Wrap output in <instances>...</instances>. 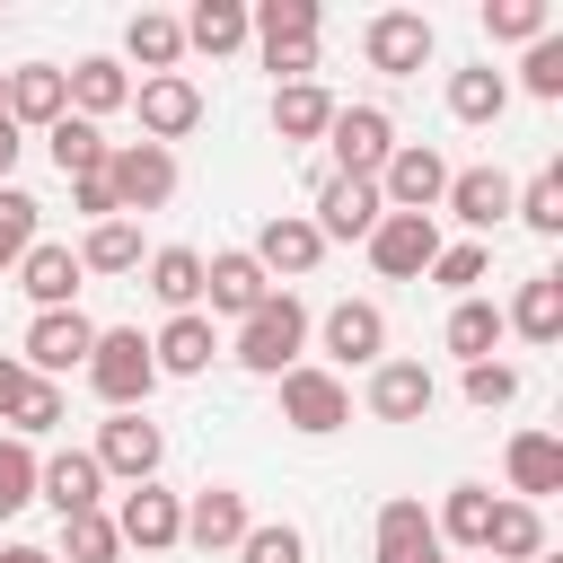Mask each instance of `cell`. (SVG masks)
Returning <instances> with one entry per match:
<instances>
[{
	"label": "cell",
	"mask_w": 563,
	"mask_h": 563,
	"mask_svg": "<svg viewBox=\"0 0 563 563\" xmlns=\"http://www.w3.org/2000/svg\"><path fill=\"white\" fill-rule=\"evenodd\" d=\"M88 387L106 396V413H141L150 387H158L150 334H141V325H97V343H88Z\"/></svg>",
	"instance_id": "6da1fadb"
},
{
	"label": "cell",
	"mask_w": 563,
	"mask_h": 563,
	"mask_svg": "<svg viewBox=\"0 0 563 563\" xmlns=\"http://www.w3.org/2000/svg\"><path fill=\"white\" fill-rule=\"evenodd\" d=\"M299 352H308V308H299L290 290H273V299L238 325V343H229V361H238V369H255V378L299 369Z\"/></svg>",
	"instance_id": "7a4b0ae2"
},
{
	"label": "cell",
	"mask_w": 563,
	"mask_h": 563,
	"mask_svg": "<svg viewBox=\"0 0 563 563\" xmlns=\"http://www.w3.org/2000/svg\"><path fill=\"white\" fill-rule=\"evenodd\" d=\"M106 194H114L123 220H132V211H167V202H176V150H158V141H114V150H106Z\"/></svg>",
	"instance_id": "3957f363"
},
{
	"label": "cell",
	"mask_w": 563,
	"mask_h": 563,
	"mask_svg": "<svg viewBox=\"0 0 563 563\" xmlns=\"http://www.w3.org/2000/svg\"><path fill=\"white\" fill-rule=\"evenodd\" d=\"M273 387H282V422H290V431H308V440H325V431H343V422H352V387H343L325 361H299V369H282Z\"/></svg>",
	"instance_id": "277c9868"
},
{
	"label": "cell",
	"mask_w": 563,
	"mask_h": 563,
	"mask_svg": "<svg viewBox=\"0 0 563 563\" xmlns=\"http://www.w3.org/2000/svg\"><path fill=\"white\" fill-rule=\"evenodd\" d=\"M88 343H97V325H88L79 308H35V325H26V343H18V369L62 387V369H88Z\"/></svg>",
	"instance_id": "5b68a950"
},
{
	"label": "cell",
	"mask_w": 563,
	"mask_h": 563,
	"mask_svg": "<svg viewBox=\"0 0 563 563\" xmlns=\"http://www.w3.org/2000/svg\"><path fill=\"white\" fill-rule=\"evenodd\" d=\"M361 53H369V70H387V79H413V70L440 53V26H431L422 9H378V18L361 26Z\"/></svg>",
	"instance_id": "8992f818"
},
{
	"label": "cell",
	"mask_w": 563,
	"mask_h": 563,
	"mask_svg": "<svg viewBox=\"0 0 563 563\" xmlns=\"http://www.w3.org/2000/svg\"><path fill=\"white\" fill-rule=\"evenodd\" d=\"M440 194H449V158L431 150V141H396L387 150V167H378V202L387 211H440Z\"/></svg>",
	"instance_id": "52a82bcc"
},
{
	"label": "cell",
	"mask_w": 563,
	"mask_h": 563,
	"mask_svg": "<svg viewBox=\"0 0 563 563\" xmlns=\"http://www.w3.org/2000/svg\"><path fill=\"white\" fill-rule=\"evenodd\" d=\"M317 334H325L334 378H343V369H378V361H387V308H378V299H334Z\"/></svg>",
	"instance_id": "ba28073f"
},
{
	"label": "cell",
	"mask_w": 563,
	"mask_h": 563,
	"mask_svg": "<svg viewBox=\"0 0 563 563\" xmlns=\"http://www.w3.org/2000/svg\"><path fill=\"white\" fill-rule=\"evenodd\" d=\"M325 150H334V176H378V167H387V150H396L387 106H334Z\"/></svg>",
	"instance_id": "9c48e42d"
},
{
	"label": "cell",
	"mask_w": 563,
	"mask_h": 563,
	"mask_svg": "<svg viewBox=\"0 0 563 563\" xmlns=\"http://www.w3.org/2000/svg\"><path fill=\"white\" fill-rule=\"evenodd\" d=\"M308 220H317V238H325V246H334V238H369V229L387 220L378 176H334V167H325V176H317V211H308Z\"/></svg>",
	"instance_id": "30bf717a"
},
{
	"label": "cell",
	"mask_w": 563,
	"mask_h": 563,
	"mask_svg": "<svg viewBox=\"0 0 563 563\" xmlns=\"http://www.w3.org/2000/svg\"><path fill=\"white\" fill-rule=\"evenodd\" d=\"M361 246H369V264H378L387 282H422L431 255H440V220H422V211H387Z\"/></svg>",
	"instance_id": "8fae6325"
},
{
	"label": "cell",
	"mask_w": 563,
	"mask_h": 563,
	"mask_svg": "<svg viewBox=\"0 0 563 563\" xmlns=\"http://www.w3.org/2000/svg\"><path fill=\"white\" fill-rule=\"evenodd\" d=\"M97 475H123V484H158V457H167V440H158V422L150 413H114V422H97Z\"/></svg>",
	"instance_id": "7c38bea8"
},
{
	"label": "cell",
	"mask_w": 563,
	"mask_h": 563,
	"mask_svg": "<svg viewBox=\"0 0 563 563\" xmlns=\"http://www.w3.org/2000/svg\"><path fill=\"white\" fill-rule=\"evenodd\" d=\"M202 299H211L202 317H238V325H246V317L273 299V282H264V264H255L246 246H220V255H202Z\"/></svg>",
	"instance_id": "4fadbf2b"
},
{
	"label": "cell",
	"mask_w": 563,
	"mask_h": 563,
	"mask_svg": "<svg viewBox=\"0 0 563 563\" xmlns=\"http://www.w3.org/2000/svg\"><path fill=\"white\" fill-rule=\"evenodd\" d=\"M106 519H114V537H123V545H141V554L185 545V501H176L167 484H132V493H123V510H106Z\"/></svg>",
	"instance_id": "5bb4252c"
},
{
	"label": "cell",
	"mask_w": 563,
	"mask_h": 563,
	"mask_svg": "<svg viewBox=\"0 0 563 563\" xmlns=\"http://www.w3.org/2000/svg\"><path fill=\"white\" fill-rule=\"evenodd\" d=\"M246 255L264 264V282H299V273H317L325 238H317V220H308V211H273V220L255 229V246H246Z\"/></svg>",
	"instance_id": "9a60e30c"
},
{
	"label": "cell",
	"mask_w": 563,
	"mask_h": 563,
	"mask_svg": "<svg viewBox=\"0 0 563 563\" xmlns=\"http://www.w3.org/2000/svg\"><path fill=\"white\" fill-rule=\"evenodd\" d=\"M132 106H141V141H158V150H167V141H185V132L202 123V88H194L185 70L141 79V88H132Z\"/></svg>",
	"instance_id": "2e32d148"
},
{
	"label": "cell",
	"mask_w": 563,
	"mask_h": 563,
	"mask_svg": "<svg viewBox=\"0 0 563 563\" xmlns=\"http://www.w3.org/2000/svg\"><path fill=\"white\" fill-rule=\"evenodd\" d=\"M35 501H53V519H79V510H97V501H106V475H97V457H88V449H53V457H35Z\"/></svg>",
	"instance_id": "e0dca14e"
},
{
	"label": "cell",
	"mask_w": 563,
	"mask_h": 563,
	"mask_svg": "<svg viewBox=\"0 0 563 563\" xmlns=\"http://www.w3.org/2000/svg\"><path fill=\"white\" fill-rule=\"evenodd\" d=\"M510 194H519V185H510L501 167H449L440 211H449V220H466V229L484 238V229H501V220H510Z\"/></svg>",
	"instance_id": "ac0fdd59"
},
{
	"label": "cell",
	"mask_w": 563,
	"mask_h": 563,
	"mask_svg": "<svg viewBox=\"0 0 563 563\" xmlns=\"http://www.w3.org/2000/svg\"><path fill=\"white\" fill-rule=\"evenodd\" d=\"M150 361H158V378H202V369L220 361V325H211L202 308H185V317H167V325L150 334Z\"/></svg>",
	"instance_id": "d6986e66"
},
{
	"label": "cell",
	"mask_w": 563,
	"mask_h": 563,
	"mask_svg": "<svg viewBox=\"0 0 563 563\" xmlns=\"http://www.w3.org/2000/svg\"><path fill=\"white\" fill-rule=\"evenodd\" d=\"M246 528H255V519H246V493H238V484H202V493L185 501V545H202V554H238Z\"/></svg>",
	"instance_id": "ffe728a7"
},
{
	"label": "cell",
	"mask_w": 563,
	"mask_h": 563,
	"mask_svg": "<svg viewBox=\"0 0 563 563\" xmlns=\"http://www.w3.org/2000/svg\"><path fill=\"white\" fill-rule=\"evenodd\" d=\"M0 106H9V123H18V132H26V123H35V132H53V123L70 114V79H62L53 62H26V70H9V97H0Z\"/></svg>",
	"instance_id": "44dd1931"
},
{
	"label": "cell",
	"mask_w": 563,
	"mask_h": 563,
	"mask_svg": "<svg viewBox=\"0 0 563 563\" xmlns=\"http://www.w3.org/2000/svg\"><path fill=\"white\" fill-rule=\"evenodd\" d=\"M79 282H88V273H79V246L35 238V246L18 255V290H26L35 308H70V299H79Z\"/></svg>",
	"instance_id": "7402d4cb"
},
{
	"label": "cell",
	"mask_w": 563,
	"mask_h": 563,
	"mask_svg": "<svg viewBox=\"0 0 563 563\" xmlns=\"http://www.w3.org/2000/svg\"><path fill=\"white\" fill-rule=\"evenodd\" d=\"M501 475H510V493H519V501H545V493H563V440H554V431H510V449H501Z\"/></svg>",
	"instance_id": "603a6c76"
},
{
	"label": "cell",
	"mask_w": 563,
	"mask_h": 563,
	"mask_svg": "<svg viewBox=\"0 0 563 563\" xmlns=\"http://www.w3.org/2000/svg\"><path fill=\"white\" fill-rule=\"evenodd\" d=\"M431 396H440V387H431L422 361H378V369H369V413H378V422H422Z\"/></svg>",
	"instance_id": "cb8c5ba5"
},
{
	"label": "cell",
	"mask_w": 563,
	"mask_h": 563,
	"mask_svg": "<svg viewBox=\"0 0 563 563\" xmlns=\"http://www.w3.org/2000/svg\"><path fill=\"white\" fill-rule=\"evenodd\" d=\"M440 554V528H431V510L413 501V493H396L387 510H378V563H431Z\"/></svg>",
	"instance_id": "d4e9b609"
},
{
	"label": "cell",
	"mask_w": 563,
	"mask_h": 563,
	"mask_svg": "<svg viewBox=\"0 0 563 563\" xmlns=\"http://www.w3.org/2000/svg\"><path fill=\"white\" fill-rule=\"evenodd\" d=\"M62 79H70V114H88V123L114 114V106H132V70H123L114 53H88V62H70Z\"/></svg>",
	"instance_id": "484cf974"
},
{
	"label": "cell",
	"mask_w": 563,
	"mask_h": 563,
	"mask_svg": "<svg viewBox=\"0 0 563 563\" xmlns=\"http://www.w3.org/2000/svg\"><path fill=\"white\" fill-rule=\"evenodd\" d=\"M501 325H510V334H528V343H563V273L519 282V299L501 308Z\"/></svg>",
	"instance_id": "4316f807"
},
{
	"label": "cell",
	"mask_w": 563,
	"mask_h": 563,
	"mask_svg": "<svg viewBox=\"0 0 563 563\" xmlns=\"http://www.w3.org/2000/svg\"><path fill=\"white\" fill-rule=\"evenodd\" d=\"M537 554H545V519H537V501H493L484 563H537Z\"/></svg>",
	"instance_id": "83f0119b"
},
{
	"label": "cell",
	"mask_w": 563,
	"mask_h": 563,
	"mask_svg": "<svg viewBox=\"0 0 563 563\" xmlns=\"http://www.w3.org/2000/svg\"><path fill=\"white\" fill-rule=\"evenodd\" d=\"M176 26H185V53H211L220 62V53L246 44V0H194Z\"/></svg>",
	"instance_id": "f1b7e54d"
},
{
	"label": "cell",
	"mask_w": 563,
	"mask_h": 563,
	"mask_svg": "<svg viewBox=\"0 0 563 563\" xmlns=\"http://www.w3.org/2000/svg\"><path fill=\"white\" fill-rule=\"evenodd\" d=\"M123 53H132V62H141L150 79H167V70L185 62V26H176L167 9H141V18L123 26Z\"/></svg>",
	"instance_id": "f546056e"
},
{
	"label": "cell",
	"mask_w": 563,
	"mask_h": 563,
	"mask_svg": "<svg viewBox=\"0 0 563 563\" xmlns=\"http://www.w3.org/2000/svg\"><path fill=\"white\" fill-rule=\"evenodd\" d=\"M325 123H334V97H325L317 79L273 88V132H282V141H325Z\"/></svg>",
	"instance_id": "4dcf8cb0"
},
{
	"label": "cell",
	"mask_w": 563,
	"mask_h": 563,
	"mask_svg": "<svg viewBox=\"0 0 563 563\" xmlns=\"http://www.w3.org/2000/svg\"><path fill=\"white\" fill-rule=\"evenodd\" d=\"M44 150H53V167H62L70 185H79V176H106V150H114V141H106V132H97L88 114H62V123L44 132Z\"/></svg>",
	"instance_id": "1f68e13d"
},
{
	"label": "cell",
	"mask_w": 563,
	"mask_h": 563,
	"mask_svg": "<svg viewBox=\"0 0 563 563\" xmlns=\"http://www.w3.org/2000/svg\"><path fill=\"white\" fill-rule=\"evenodd\" d=\"M150 299H158L167 317L202 308V255H194V246H158V255H150Z\"/></svg>",
	"instance_id": "d6a6232c"
},
{
	"label": "cell",
	"mask_w": 563,
	"mask_h": 563,
	"mask_svg": "<svg viewBox=\"0 0 563 563\" xmlns=\"http://www.w3.org/2000/svg\"><path fill=\"white\" fill-rule=\"evenodd\" d=\"M501 334H510V325H501V308L475 290V299H457V308H449V334H440V343H449L457 361H493V352H501Z\"/></svg>",
	"instance_id": "836d02e7"
},
{
	"label": "cell",
	"mask_w": 563,
	"mask_h": 563,
	"mask_svg": "<svg viewBox=\"0 0 563 563\" xmlns=\"http://www.w3.org/2000/svg\"><path fill=\"white\" fill-rule=\"evenodd\" d=\"M246 35H255L264 53H282V44H317V0H255V9H246Z\"/></svg>",
	"instance_id": "e575fe53"
},
{
	"label": "cell",
	"mask_w": 563,
	"mask_h": 563,
	"mask_svg": "<svg viewBox=\"0 0 563 563\" xmlns=\"http://www.w3.org/2000/svg\"><path fill=\"white\" fill-rule=\"evenodd\" d=\"M449 545H466V554H484V528H493V484H449V501H440V519H431Z\"/></svg>",
	"instance_id": "d590c367"
},
{
	"label": "cell",
	"mask_w": 563,
	"mask_h": 563,
	"mask_svg": "<svg viewBox=\"0 0 563 563\" xmlns=\"http://www.w3.org/2000/svg\"><path fill=\"white\" fill-rule=\"evenodd\" d=\"M501 106H510V79L484 62V70H449V114L457 123H501Z\"/></svg>",
	"instance_id": "8d00e7d4"
},
{
	"label": "cell",
	"mask_w": 563,
	"mask_h": 563,
	"mask_svg": "<svg viewBox=\"0 0 563 563\" xmlns=\"http://www.w3.org/2000/svg\"><path fill=\"white\" fill-rule=\"evenodd\" d=\"M79 273H141V229L132 220H97L79 238Z\"/></svg>",
	"instance_id": "74e56055"
},
{
	"label": "cell",
	"mask_w": 563,
	"mask_h": 563,
	"mask_svg": "<svg viewBox=\"0 0 563 563\" xmlns=\"http://www.w3.org/2000/svg\"><path fill=\"white\" fill-rule=\"evenodd\" d=\"M484 35L493 44H537V35H554V9L545 0H484Z\"/></svg>",
	"instance_id": "f35d334b"
},
{
	"label": "cell",
	"mask_w": 563,
	"mask_h": 563,
	"mask_svg": "<svg viewBox=\"0 0 563 563\" xmlns=\"http://www.w3.org/2000/svg\"><path fill=\"white\" fill-rule=\"evenodd\" d=\"M510 211H519L537 238H563V167H537V176L510 194Z\"/></svg>",
	"instance_id": "ab89813d"
},
{
	"label": "cell",
	"mask_w": 563,
	"mask_h": 563,
	"mask_svg": "<svg viewBox=\"0 0 563 563\" xmlns=\"http://www.w3.org/2000/svg\"><path fill=\"white\" fill-rule=\"evenodd\" d=\"M484 273H493V246H484V238H457V246H440V255H431V282H440L449 299H475V282H484Z\"/></svg>",
	"instance_id": "60d3db41"
},
{
	"label": "cell",
	"mask_w": 563,
	"mask_h": 563,
	"mask_svg": "<svg viewBox=\"0 0 563 563\" xmlns=\"http://www.w3.org/2000/svg\"><path fill=\"white\" fill-rule=\"evenodd\" d=\"M62 413H70V396L53 387V378H26V396H18V413H9V440H44V431H62Z\"/></svg>",
	"instance_id": "b9f144b4"
},
{
	"label": "cell",
	"mask_w": 563,
	"mask_h": 563,
	"mask_svg": "<svg viewBox=\"0 0 563 563\" xmlns=\"http://www.w3.org/2000/svg\"><path fill=\"white\" fill-rule=\"evenodd\" d=\"M62 563H123V537H114V519H106V510H79V519H62Z\"/></svg>",
	"instance_id": "7bdbcfd3"
},
{
	"label": "cell",
	"mask_w": 563,
	"mask_h": 563,
	"mask_svg": "<svg viewBox=\"0 0 563 563\" xmlns=\"http://www.w3.org/2000/svg\"><path fill=\"white\" fill-rule=\"evenodd\" d=\"M35 220H44V202L18 194V185H0V273H18V255L35 246Z\"/></svg>",
	"instance_id": "ee69618b"
},
{
	"label": "cell",
	"mask_w": 563,
	"mask_h": 563,
	"mask_svg": "<svg viewBox=\"0 0 563 563\" xmlns=\"http://www.w3.org/2000/svg\"><path fill=\"white\" fill-rule=\"evenodd\" d=\"M457 387H466V405H475V413L519 405V369H510V361H466V378H457Z\"/></svg>",
	"instance_id": "f6af8a7d"
},
{
	"label": "cell",
	"mask_w": 563,
	"mask_h": 563,
	"mask_svg": "<svg viewBox=\"0 0 563 563\" xmlns=\"http://www.w3.org/2000/svg\"><path fill=\"white\" fill-rule=\"evenodd\" d=\"M238 563H308V537L290 519H264V528L238 537Z\"/></svg>",
	"instance_id": "bcb514c9"
},
{
	"label": "cell",
	"mask_w": 563,
	"mask_h": 563,
	"mask_svg": "<svg viewBox=\"0 0 563 563\" xmlns=\"http://www.w3.org/2000/svg\"><path fill=\"white\" fill-rule=\"evenodd\" d=\"M35 501V449L26 440H0V519H18Z\"/></svg>",
	"instance_id": "7dc6e473"
},
{
	"label": "cell",
	"mask_w": 563,
	"mask_h": 563,
	"mask_svg": "<svg viewBox=\"0 0 563 563\" xmlns=\"http://www.w3.org/2000/svg\"><path fill=\"white\" fill-rule=\"evenodd\" d=\"M519 88H528V97H545V106L563 97V35H537V44H528V62H519Z\"/></svg>",
	"instance_id": "c3c4849f"
},
{
	"label": "cell",
	"mask_w": 563,
	"mask_h": 563,
	"mask_svg": "<svg viewBox=\"0 0 563 563\" xmlns=\"http://www.w3.org/2000/svg\"><path fill=\"white\" fill-rule=\"evenodd\" d=\"M70 211H88V229H97V220H123L114 194H106V176H79V185H70Z\"/></svg>",
	"instance_id": "681fc988"
},
{
	"label": "cell",
	"mask_w": 563,
	"mask_h": 563,
	"mask_svg": "<svg viewBox=\"0 0 563 563\" xmlns=\"http://www.w3.org/2000/svg\"><path fill=\"white\" fill-rule=\"evenodd\" d=\"M18 396H26V369H18V361H9V352H0V422H9V413H18Z\"/></svg>",
	"instance_id": "f907efd6"
},
{
	"label": "cell",
	"mask_w": 563,
	"mask_h": 563,
	"mask_svg": "<svg viewBox=\"0 0 563 563\" xmlns=\"http://www.w3.org/2000/svg\"><path fill=\"white\" fill-rule=\"evenodd\" d=\"M18 150H26V141H18V123L0 114V185H9V167H18Z\"/></svg>",
	"instance_id": "816d5d0a"
},
{
	"label": "cell",
	"mask_w": 563,
	"mask_h": 563,
	"mask_svg": "<svg viewBox=\"0 0 563 563\" xmlns=\"http://www.w3.org/2000/svg\"><path fill=\"white\" fill-rule=\"evenodd\" d=\"M0 563H62L53 545H0Z\"/></svg>",
	"instance_id": "f5cc1de1"
},
{
	"label": "cell",
	"mask_w": 563,
	"mask_h": 563,
	"mask_svg": "<svg viewBox=\"0 0 563 563\" xmlns=\"http://www.w3.org/2000/svg\"><path fill=\"white\" fill-rule=\"evenodd\" d=\"M0 97H9V70H0ZM0 114H9V106H0Z\"/></svg>",
	"instance_id": "db71d44e"
}]
</instances>
